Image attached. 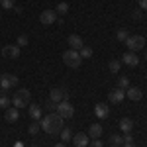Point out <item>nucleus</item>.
<instances>
[{
  "label": "nucleus",
  "mask_w": 147,
  "mask_h": 147,
  "mask_svg": "<svg viewBox=\"0 0 147 147\" xmlns=\"http://www.w3.org/2000/svg\"><path fill=\"white\" fill-rule=\"evenodd\" d=\"M39 125H41V129L45 134L55 136V134H61V129H63V118L57 112H51V114H47V116H43L39 120Z\"/></svg>",
  "instance_id": "nucleus-1"
},
{
  "label": "nucleus",
  "mask_w": 147,
  "mask_h": 147,
  "mask_svg": "<svg viewBox=\"0 0 147 147\" xmlns=\"http://www.w3.org/2000/svg\"><path fill=\"white\" fill-rule=\"evenodd\" d=\"M30 102H32V94L28 88H20V90H16L14 94V98H12V104H14V108H24V106H30Z\"/></svg>",
  "instance_id": "nucleus-2"
},
{
  "label": "nucleus",
  "mask_w": 147,
  "mask_h": 147,
  "mask_svg": "<svg viewBox=\"0 0 147 147\" xmlns=\"http://www.w3.org/2000/svg\"><path fill=\"white\" fill-rule=\"evenodd\" d=\"M63 63H65L67 67H71V69H77V67H80L82 59H80L79 51H73V49H69V51H65V53H63Z\"/></svg>",
  "instance_id": "nucleus-3"
},
{
  "label": "nucleus",
  "mask_w": 147,
  "mask_h": 147,
  "mask_svg": "<svg viewBox=\"0 0 147 147\" xmlns=\"http://www.w3.org/2000/svg\"><path fill=\"white\" fill-rule=\"evenodd\" d=\"M125 45H127L129 51L136 53V51H139L141 47L145 45V37H143V35H129V37L125 39Z\"/></svg>",
  "instance_id": "nucleus-4"
},
{
  "label": "nucleus",
  "mask_w": 147,
  "mask_h": 147,
  "mask_svg": "<svg viewBox=\"0 0 147 147\" xmlns=\"http://www.w3.org/2000/svg\"><path fill=\"white\" fill-rule=\"evenodd\" d=\"M57 114L65 120V118H73L75 116V108H73V104L69 100H63V102H59L57 104Z\"/></svg>",
  "instance_id": "nucleus-5"
},
{
  "label": "nucleus",
  "mask_w": 147,
  "mask_h": 147,
  "mask_svg": "<svg viewBox=\"0 0 147 147\" xmlns=\"http://www.w3.org/2000/svg\"><path fill=\"white\" fill-rule=\"evenodd\" d=\"M18 84V77L16 75H0V88L2 90H10V88H14Z\"/></svg>",
  "instance_id": "nucleus-6"
},
{
  "label": "nucleus",
  "mask_w": 147,
  "mask_h": 147,
  "mask_svg": "<svg viewBox=\"0 0 147 147\" xmlns=\"http://www.w3.org/2000/svg\"><path fill=\"white\" fill-rule=\"evenodd\" d=\"M49 100L53 102H63V100H69V92L65 90V88H51V92H49Z\"/></svg>",
  "instance_id": "nucleus-7"
},
{
  "label": "nucleus",
  "mask_w": 147,
  "mask_h": 147,
  "mask_svg": "<svg viewBox=\"0 0 147 147\" xmlns=\"http://www.w3.org/2000/svg\"><path fill=\"white\" fill-rule=\"evenodd\" d=\"M57 20V12L55 10H43L39 14V22L43 26H51V24Z\"/></svg>",
  "instance_id": "nucleus-8"
},
{
  "label": "nucleus",
  "mask_w": 147,
  "mask_h": 147,
  "mask_svg": "<svg viewBox=\"0 0 147 147\" xmlns=\"http://www.w3.org/2000/svg\"><path fill=\"white\" fill-rule=\"evenodd\" d=\"M2 55L6 59H18L20 57V47L18 45H6L2 49Z\"/></svg>",
  "instance_id": "nucleus-9"
},
{
  "label": "nucleus",
  "mask_w": 147,
  "mask_h": 147,
  "mask_svg": "<svg viewBox=\"0 0 147 147\" xmlns=\"http://www.w3.org/2000/svg\"><path fill=\"white\" fill-rule=\"evenodd\" d=\"M108 98H110L112 104H120V102L125 98V90L124 88H114V90H110V96H108Z\"/></svg>",
  "instance_id": "nucleus-10"
},
{
  "label": "nucleus",
  "mask_w": 147,
  "mask_h": 147,
  "mask_svg": "<svg viewBox=\"0 0 147 147\" xmlns=\"http://www.w3.org/2000/svg\"><path fill=\"white\" fill-rule=\"evenodd\" d=\"M125 96H127L129 100L137 102V100H141L143 92H141V88H137V86H127V88H125Z\"/></svg>",
  "instance_id": "nucleus-11"
},
{
  "label": "nucleus",
  "mask_w": 147,
  "mask_h": 147,
  "mask_svg": "<svg viewBox=\"0 0 147 147\" xmlns=\"http://www.w3.org/2000/svg\"><path fill=\"white\" fill-rule=\"evenodd\" d=\"M67 43L71 45V49H73V51H79L80 47H82V39H80V35L71 34V35H69V39H67Z\"/></svg>",
  "instance_id": "nucleus-12"
},
{
  "label": "nucleus",
  "mask_w": 147,
  "mask_h": 147,
  "mask_svg": "<svg viewBox=\"0 0 147 147\" xmlns=\"http://www.w3.org/2000/svg\"><path fill=\"white\" fill-rule=\"evenodd\" d=\"M122 61H124L127 67H137V63H139V57H137L134 51H129V53H125V55L122 57Z\"/></svg>",
  "instance_id": "nucleus-13"
},
{
  "label": "nucleus",
  "mask_w": 147,
  "mask_h": 147,
  "mask_svg": "<svg viewBox=\"0 0 147 147\" xmlns=\"http://www.w3.org/2000/svg\"><path fill=\"white\" fill-rule=\"evenodd\" d=\"M108 112H110V108H108L106 104H102V102L94 106V114H96V118H100V120L108 118Z\"/></svg>",
  "instance_id": "nucleus-14"
},
{
  "label": "nucleus",
  "mask_w": 147,
  "mask_h": 147,
  "mask_svg": "<svg viewBox=\"0 0 147 147\" xmlns=\"http://www.w3.org/2000/svg\"><path fill=\"white\" fill-rule=\"evenodd\" d=\"M73 143H75V147H86L88 145V136L86 134H77V136H73Z\"/></svg>",
  "instance_id": "nucleus-15"
},
{
  "label": "nucleus",
  "mask_w": 147,
  "mask_h": 147,
  "mask_svg": "<svg viewBox=\"0 0 147 147\" xmlns=\"http://www.w3.org/2000/svg\"><path fill=\"white\" fill-rule=\"evenodd\" d=\"M18 118H20V110L18 108H8L6 110V122H18Z\"/></svg>",
  "instance_id": "nucleus-16"
},
{
  "label": "nucleus",
  "mask_w": 147,
  "mask_h": 147,
  "mask_svg": "<svg viewBox=\"0 0 147 147\" xmlns=\"http://www.w3.org/2000/svg\"><path fill=\"white\" fill-rule=\"evenodd\" d=\"M30 118L32 120H41V106H37V104H32L30 106Z\"/></svg>",
  "instance_id": "nucleus-17"
},
{
  "label": "nucleus",
  "mask_w": 147,
  "mask_h": 147,
  "mask_svg": "<svg viewBox=\"0 0 147 147\" xmlns=\"http://www.w3.org/2000/svg\"><path fill=\"white\" fill-rule=\"evenodd\" d=\"M120 129L125 131V134H129V131L134 129V122H131L129 118H122V120H120Z\"/></svg>",
  "instance_id": "nucleus-18"
},
{
  "label": "nucleus",
  "mask_w": 147,
  "mask_h": 147,
  "mask_svg": "<svg viewBox=\"0 0 147 147\" xmlns=\"http://www.w3.org/2000/svg\"><path fill=\"white\" fill-rule=\"evenodd\" d=\"M102 136V125L100 124H92L88 127V137H94V139H98Z\"/></svg>",
  "instance_id": "nucleus-19"
},
{
  "label": "nucleus",
  "mask_w": 147,
  "mask_h": 147,
  "mask_svg": "<svg viewBox=\"0 0 147 147\" xmlns=\"http://www.w3.org/2000/svg\"><path fill=\"white\" fill-rule=\"evenodd\" d=\"M110 145L118 147V145H124V137L118 136V134H114V136H110Z\"/></svg>",
  "instance_id": "nucleus-20"
},
{
  "label": "nucleus",
  "mask_w": 147,
  "mask_h": 147,
  "mask_svg": "<svg viewBox=\"0 0 147 147\" xmlns=\"http://www.w3.org/2000/svg\"><path fill=\"white\" fill-rule=\"evenodd\" d=\"M79 55H80V59H88V57H92V49L90 47H80L79 49Z\"/></svg>",
  "instance_id": "nucleus-21"
},
{
  "label": "nucleus",
  "mask_w": 147,
  "mask_h": 147,
  "mask_svg": "<svg viewBox=\"0 0 147 147\" xmlns=\"http://www.w3.org/2000/svg\"><path fill=\"white\" fill-rule=\"evenodd\" d=\"M14 6H16L14 0H0V8H2V10H12Z\"/></svg>",
  "instance_id": "nucleus-22"
},
{
  "label": "nucleus",
  "mask_w": 147,
  "mask_h": 147,
  "mask_svg": "<svg viewBox=\"0 0 147 147\" xmlns=\"http://www.w3.org/2000/svg\"><path fill=\"white\" fill-rule=\"evenodd\" d=\"M120 67H122V63L120 61H110V65H108V69H110V73H120Z\"/></svg>",
  "instance_id": "nucleus-23"
},
{
  "label": "nucleus",
  "mask_w": 147,
  "mask_h": 147,
  "mask_svg": "<svg viewBox=\"0 0 147 147\" xmlns=\"http://www.w3.org/2000/svg\"><path fill=\"white\" fill-rule=\"evenodd\" d=\"M55 12H57V14H67V12H69V4H67V2H59L57 8H55Z\"/></svg>",
  "instance_id": "nucleus-24"
},
{
  "label": "nucleus",
  "mask_w": 147,
  "mask_h": 147,
  "mask_svg": "<svg viewBox=\"0 0 147 147\" xmlns=\"http://www.w3.org/2000/svg\"><path fill=\"white\" fill-rule=\"evenodd\" d=\"M61 137H63V143H65L69 139H73V131H71L69 127H63V129H61Z\"/></svg>",
  "instance_id": "nucleus-25"
},
{
  "label": "nucleus",
  "mask_w": 147,
  "mask_h": 147,
  "mask_svg": "<svg viewBox=\"0 0 147 147\" xmlns=\"http://www.w3.org/2000/svg\"><path fill=\"white\" fill-rule=\"evenodd\" d=\"M39 129H41V125H39V122H32V124H30V127H28V131H30L32 136H35V134H37Z\"/></svg>",
  "instance_id": "nucleus-26"
},
{
  "label": "nucleus",
  "mask_w": 147,
  "mask_h": 147,
  "mask_svg": "<svg viewBox=\"0 0 147 147\" xmlns=\"http://www.w3.org/2000/svg\"><path fill=\"white\" fill-rule=\"evenodd\" d=\"M129 86V79L127 77H120L118 79V88H127Z\"/></svg>",
  "instance_id": "nucleus-27"
},
{
  "label": "nucleus",
  "mask_w": 147,
  "mask_h": 147,
  "mask_svg": "<svg viewBox=\"0 0 147 147\" xmlns=\"http://www.w3.org/2000/svg\"><path fill=\"white\" fill-rule=\"evenodd\" d=\"M116 37H118V41H125V39H127L129 35H127V32H125V30H118Z\"/></svg>",
  "instance_id": "nucleus-28"
},
{
  "label": "nucleus",
  "mask_w": 147,
  "mask_h": 147,
  "mask_svg": "<svg viewBox=\"0 0 147 147\" xmlns=\"http://www.w3.org/2000/svg\"><path fill=\"white\" fill-rule=\"evenodd\" d=\"M8 104H10V98L6 94H0V108H8Z\"/></svg>",
  "instance_id": "nucleus-29"
},
{
  "label": "nucleus",
  "mask_w": 147,
  "mask_h": 147,
  "mask_svg": "<svg viewBox=\"0 0 147 147\" xmlns=\"http://www.w3.org/2000/svg\"><path fill=\"white\" fill-rule=\"evenodd\" d=\"M16 45H18V47H26V45H28V35H20L18 41H16Z\"/></svg>",
  "instance_id": "nucleus-30"
},
{
  "label": "nucleus",
  "mask_w": 147,
  "mask_h": 147,
  "mask_svg": "<svg viewBox=\"0 0 147 147\" xmlns=\"http://www.w3.org/2000/svg\"><path fill=\"white\" fill-rule=\"evenodd\" d=\"M47 110H51V112H57V102L47 100Z\"/></svg>",
  "instance_id": "nucleus-31"
},
{
  "label": "nucleus",
  "mask_w": 147,
  "mask_h": 147,
  "mask_svg": "<svg viewBox=\"0 0 147 147\" xmlns=\"http://www.w3.org/2000/svg\"><path fill=\"white\" fill-rule=\"evenodd\" d=\"M137 2H139V8L147 12V0H137Z\"/></svg>",
  "instance_id": "nucleus-32"
},
{
  "label": "nucleus",
  "mask_w": 147,
  "mask_h": 147,
  "mask_svg": "<svg viewBox=\"0 0 147 147\" xmlns=\"http://www.w3.org/2000/svg\"><path fill=\"white\" fill-rule=\"evenodd\" d=\"M90 145H92V147H104V143H102L100 139H94V141H92Z\"/></svg>",
  "instance_id": "nucleus-33"
},
{
  "label": "nucleus",
  "mask_w": 147,
  "mask_h": 147,
  "mask_svg": "<svg viewBox=\"0 0 147 147\" xmlns=\"http://www.w3.org/2000/svg\"><path fill=\"white\" fill-rule=\"evenodd\" d=\"M124 143H134V137L129 136V134H125V137H124Z\"/></svg>",
  "instance_id": "nucleus-34"
},
{
  "label": "nucleus",
  "mask_w": 147,
  "mask_h": 147,
  "mask_svg": "<svg viewBox=\"0 0 147 147\" xmlns=\"http://www.w3.org/2000/svg\"><path fill=\"white\" fill-rule=\"evenodd\" d=\"M134 18H136V20L141 18V8H139V10H134Z\"/></svg>",
  "instance_id": "nucleus-35"
},
{
  "label": "nucleus",
  "mask_w": 147,
  "mask_h": 147,
  "mask_svg": "<svg viewBox=\"0 0 147 147\" xmlns=\"http://www.w3.org/2000/svg\"><path fill=\"white\" fill-rule=\"evenodd\" d=\"M124 147H137L136 143H124Z\"/></svg>",
  "instance_id": "nucleus-36"
},
{
  "label": "nucleus",
  "mask_w": 147,
  "mask_h": 147,
  "mask_svg": "<svg viewBox=\"0 0 147 147\" xmlns=\"http://www.w3.org/2000/svg\"><path fill=\"white\" fill-rule=\"evenodd\" d=\"M53 147H65V143H57V145H53Z\"/></svg>",
  "instance_id": "nucleus-37"
},
{
  "label": "nucleus",
  "mask_w": 147,
  "mask_h": 147,
  "mask_svg": "<svg viewBox=\"0 0 147 147\" xmlns=\"http://www.w3.org/2000/svg\"><path fill=\"white\" fill-rule=\"evenodd\" d=\"M145 59H147V51H145Z\"/></svg>",
  "instance_id": "nucleus-38"
},
{
  "label": "nucleus",
  "mask_w": 147,
  "mask_h": 147,
  "mask_svg": "<svg viewBox=\"0 0 147 147\" xmlns=\"http://www.w3.org/2000/svg\"><path fill=\"white\" fill-rule=\"evenodd\" d=\"M32 147H37V145H32Z\"/></svg>",
  "instance_id": "nucleus-39"
},
{
  "label": "nucleus",
  "mask_w": 147,
  "mask_h": 147,
  "mask_svg": "<svg viewBox=\"0 0 147 147\" xmlns=\"http://www.w3.org/2000/svg\"><path fill=\"white\" fill-rule=\"evenodd\" d=\"M0 14H2V12H0Z\"/></svg>",
  "instance_id": "nucleus-40"
},
{
  "label": "nucleus",
  "mask_w": 147,
  "mask_h": 147,
  "mask_svg": "<svg viewBox=\"0 0 147 147\" xmlns=\"http://www.w3.org/2000/svg\"><path fill=\"white\" fill-rule=\"evenodd\" d=\"M0 92H2V90H0Z\"/></svg>",
  "instance_id": "nucleus-41"
}]
</instances>
